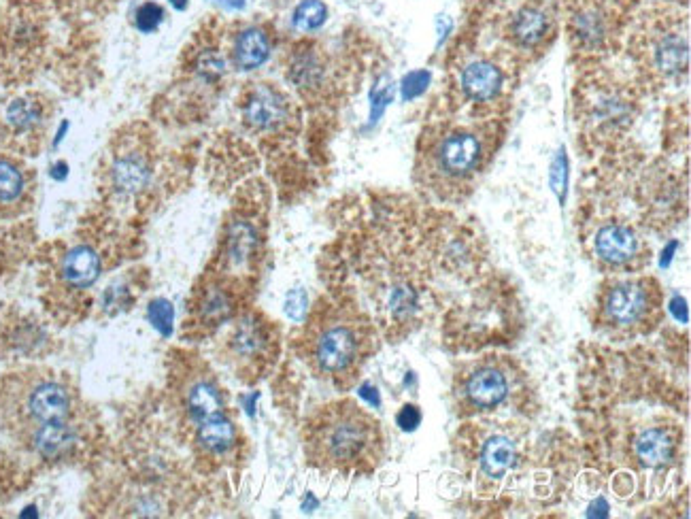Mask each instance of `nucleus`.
<instances>
[{
    "label": "nucleus",
    "instance_id": "f257e3e1",
    "mask_svg": "<svg viewBox=\"0 0 691 519\" xmlns=\"http://www.w3.org/2000/svg\"><path fill=\"white\" fill-rule=\"evenodd\" d=\"M305 449L313 464L330 471H370L381 460L383 432L373 415L351 400H339L313 415L305 428Z\"/></svg>",
    "mask_w": 691,
    "mask_h": 519
},
{
    "label": "nucleus",
    "instance_id": "f03ea898",
    "mask_svg": "<svg viewBox=\"0 0 691 519\" xmlns=\"http://www.w3.org/2000/svg\"><path fill=\"white\" fill-rule=\"evenodd\" d=\"M630 43L638 64L660 81L681 79L689 69V22L677 3L657 0L636 13Z\"/></svg>",
    "mask_w": 691,
    "mask_h": 519
},
{
    "label": "nucleus",
    "instance_id": "7ed1b4c3",
    "mask_svg": "<svg viewBox=\"0 0 691 519\" xmlns=\"http://www.w3.org/2000/svg\"><path fill=\"white\" fill-rule=\"evenodd\" d=\"M373 334L356 313L341 307L317 311L305 334V356L313 371L330 379H349L366 360Z\"/></svg>",
    "mask_w": 691,
    "mask_h": 519
},
{
    "label": "nucleus",
    "instance_id": "20e7f679",
    "mask_svg": "<svg viewBox=\"0 0 691 519\" xmlns=\"http://www.w3.org/2000/svg\"><path fill=\"white\" fill-rule=\"evenodd\" d=\"M73 413V390L54 373H20L0 390V415L20 439L43 426L71 422Z\"/></svg>",
    "mask_w": 691,
    "mask_h": 519
},
{
    "label": "nucleus",
    "instance_id": "39448f33",
    "mask_svg": "<svg viewBox=\"0 0 691 519\" xmlns=\"http://www.w3.org/2000/svg\"><path fill=\"white\" fill-rule=\"evenodd\" d=\"M490 137L475 124L447 128L426 152V179L434 188H462L473 179L487 158Z\"/></svg>",
    "mask_w": 691,
    "mask_h": 519
},
{
    "label": "nucleus",
    "instance_id": "423d86ee",
    "mask_svg": "<svg viewBox=\"0 0 691 519\" xmlns=\"http://www.w3.org/2000/svg\"><path fill=\"white\" fill-rule=\"evenodd\" d=\"M632 5V0H566V28L577 52H604L632 22Z\"/></svg>",
    "mask_w": 691,
    "mask_h": 519
},
{
    "label": "nucleus",
    "instance_id": "0eeeda50",
    "mask_svg": "<svg viewBox=\"0 0 691 519\" xmlns=\"http://www.w3.org/2000/svg\"><path fill=\"white\" fill-rule=\"evenodd\" d=\"M277 337L271 322L260 313H243L224 339V358L247 381L260 377L275 360Z\"/></svg>",
    "mask_w": 691,
    "mask_h": 519
},
{
    "label": "nucleus",
    "instance_id": "6e6552de",
    "mask_svg": "<svg viewBox=\"0 0 691 519\" xmlns=\"http://www.w3.org/2000/svg\"><path fill=\"white\" fill-rule=\"evenodd\" d=\"M156 179V154L149 139L128 135L117 141L105 169V186L117 198H137Z\"/></svg>",
    "mask_w": 691,
    "mask_h": 519
},
{
    "label": "nucleus",
    "instance_id": "1a4fd4ad",
    "mask_svg": "<svg viewBox=\"0 0 691 519\" xmlns=\"http://www.w3.org/2000/svg\"><path fill=\"white\" fill-rule=\"evenodd\" d=\"M243 120L258 132H279L288 128L294 115L292 100L273 83H254L241 100Z\"/></svg>",
    "mask_w": 691,
    "mask_h": 519
},
{
    "label": "nucleus",
    "instance_id": "9d476101",
    "mask_svg": "<svg viewBox=\"0 0 691 519\" xmlns=\"http://www.w3.org/2000/svg\"><path fill=\"white\" fill-rule=\"evenodd\" d=\"M237 313V292L224 277H207L194 290L190 307V324L200 332L217 330L228 324Z\"/></svg>",
    "mask_w": 691,
    "mask_h": 519
},
{
    "label": "nucleus",
    "instance_id": "9b49d317",
    "mask_svg": "<svg viewBox=\"0 0 691 519\" xmlns=\"http://www.w3.org/2000/svg\"><path fill=\"white\" fill-rule=\"evenodd\" d=\"M651 298L647 281H623L606 292L602 311L615 326H636L651 311Z\"/></svg>",
    "mask_w": 691,
    "mask_h": 519
},
{
    "label": "nucleus",
    "instance_id": "f8f14e48",
    "mask_svg": "<svg viewBox=\"0 0 691 519\" xmlns=\"http://www.w3.org/2000/svg\"><path fill=\"white\" fill-rule=\"evenodd\" d=\"M555 30V13L545 0H524L509 20V37L521 49L543 45Z\"/></svg>",
    "mask_w": 691,
    "mask_h": 519
},
{
    "label": "nucleus",
    "instance_id": "ddd939ff",
    "mask_svg": "<svg viewBox=\"0 0 691 519\" xmlns=\"http://www.w3.org/2000/svg\"><path fill=\"white\" fill-rule=\"evenodd\" d=\"M504 88V71L487 58L468 62L460 73V90L470 103L485 105L500 96Z\"/></svg>",
    "mask_w": 691,
    "mask_h": 519
},
{
    "label": "nucleus",
    "instance_id": "4468645a",
    "mask_svg": "<svg viewBox=\"0 0 691 519\" xmlns=\"http://www.w3.org/2000/svg\"><path fill=\"white\" fill-rule=\"evenodd\" d=\"M100 256L98 251L88 243H77L64 251L58 266V275L64 288L69 290H88L100 277Z\"/></svg>",
    "mask_w": 691,
    "mask_h": 519
},
{
    "label": "nucleus",
    "instance_id": "2eb2a0df",
    "mask_svg": "<svg viewBox=\"0 0 691 519\" xmlns=\"http://www.w3.org/2000/svg\"><path fill=\"white\" fill-rule=\"evenodd\" d=\"M271 37L262 26H241L230 37V62L239 71H256L271 58Z\"/></svg>",
    "mask_w": 691,
    "mask_h": 519
},
{
    "label": "nucleus",
    "instance_id": "dca6fc26",
    "mask_svg": "<svg viewBox=\"0 0 691 519\" xmlns=\"http://www.w3.org/2000/svg\"><path fill=\"white\" fill-rule=\"evenodd\" d=\"M181 409L194 424L215 413H224V396L209 375H194L181 385Z\"/></svg>",
    "mask_w": 691,
    "mask_h": 519
},
{
    "label": "nucleus",
    "instance_id": "f3484780",
    "mask_svg": "<svg viewBox=\"0 0 691 519\" xmlns=\"http://www.w3.org/2000/svg\"><path fill=\"white\" fill-rule=\"evenodd\" d=\"M47 103L37 94L13 98L5 107V128L15 139H37L47 124Z\"/></svg>",
    "mask_w": 691,
    "mask_h": 519
},
{
    "label": "nucleus",
    "instance_id": "a211bd4d",
    "mask_svg": "<svg viewBox=\"0 0 691 519\" xmlns=\"http://www.w3.org/2000/svg\"><path fill=\"white\" fill-rule=\"evenodd\" d=\"M260 245L258 226L239 215L228 222L226 237H224V260L234 269H243L251 260L256 258V251Z\"/></svg>",
    "mask_w": 691,
    "mask_h": 519
},
{
    "label": "nucleus",
    "instance_id": "6ab92c4d",
    "mask_svg": "<svg viewBox=\"0 0 691 519\" xmlns=\"http://www.w3.org/2000/svg\"><path fill=\"white\" fill-rule=\"evenodd\" d=\"M638 251V237L623 224H606L596 234V254L609 264H626Z\"/></svg>",
    "mask_w": 691,
    "mask_h": 519
},
{
    "label": "nucleus",
    "instance_id": "aec40b11",
    "mask_svg": "<svg viewBox=\"0 0 691 519\" xmlns=\"http://www.w3.org/2000/svg\"><path fill=\"white\" fill-rule=\"evenodd\" d=\"M196 445L209 456H226L237 445V426L226 413H215L196 424Z\"/></svg>",
    "mask_w": 691,
    "mask_h": 519
},
{
    "label": "nucleus",
    "instance_id": "412c9836",
    "mask_svg": "<svg viewBox=\"0 0 691 519\" xmlns=\"http://www.w3.org/2000/svg\"><path fill=\"white\" fill-rule=\"evenodd\" d=\"M509 394V383L496 368H479L466 383V396L477 409H496Z\"/></svg>",
    "mask_w": 691,
    "mask_h": 519
},
{
    "label": "nucleus",
    "instance_id": "4be33fe9",
    "mask_svg": "<svg viewBox=\"0 0 691 519\" xmlns=\"http://www.w3.org/2000/svg\"><path fill=\"white\" fill-rule=\"evenodd\" d=\"M28 173L9 156H0V215L20 209L28 198Z\"/></svg>",
    "mask_w": 691,
    "mask_h": 519
},
{
    "label": "nucleus",
    "instance_id": "5701e85b",
    "mask_svg": "<svg viewBox=\"0 0 691 519\" xmlns=\"http://www.w3.org/2000/svg\"><path fill=\"white\" fill-rule=\"evenodd\" d=\"M589 120L598 128H617L630 117V103L617 88H600L589 98Z\"/></svg>",
    "mask_w": 691,
    "mask_h": 519
},
{
    "label": "nucleus",
    "instance_id": "b1692460",
    "mask_svg": "<svg viewBox=\"0 0 691 519\" xmlns=\"http://www.w3.org/2000/svg\"><path fill=\"white\" fill-rule=\"evenodd\" d=\"M636 456L645 466H664L674 456V441L668 432L660 428L647 430L636 439Z\"/></svg>",
    "mask_w": 691,
    "mask_h": 519
},
{
    "label": "nucleus",
    "instance_id": "393cba45",
    "mask_svg": "<svg viewBox=\"0 0 691 519\" xmlns=\"http://www.w3.org/2000/svg\"><path fill=\"white\" fill-rule=\"evenodd\" d=\"M513 460H515V447H513L511 439L502 437V434H496V437H492L483 445L481 471L487 477L500 479L504 473L509 471Z\"/></svg>",
    "mask_w": 691,
    "mask_h": 519
},
{
    "label": "nucleus",
    "instance_id": "a878e982",
    "mask_svg": "<svg viewBox=\"0 0 691 519\" xmlns=\"http://www.w3.org/2000/svg\"><path fill=\"white\" fill-rule=\"evenodd\" d=\"M328 18V9L322 0H302L294 11V26L300 32H313L322 28Z\"/></svg>",
    "mask_w": 691,
    "mask_h": 519
},
{
    "label": "nucleus",
    "instance_id": "bb28decb",
    "mask_svg": "<svg viewBox=\"0 0 691 519\" xmlns=\"http://www.w3.org/2000/svg\"><path fill=\"white\" fill-rule=\"evenodd\" d=\"M166 13L160 5L156 3H143L137 13H134V24L141 32H154L158 30V26L164 22Z\"/></svg>",
    "mask_w": 691,
    "mask_h": 519
},
{
    "label": "nucleus",
    "instance_id": "cd10ccee",
    "mask_svg": "<svg viewBox=\"0 0 691 519\" xmlns=\"http://www.w3.org/2000/svg\"><path fill=\"white\" fill-rule=\"evenodd\" d=\"M149 317H151V322H154V326H158V328L166 326V330H168L173 324V309H171V305L164 303V300H158V303L151 305Z\"/></svg>",
    "mask_w": 691,
    "mask_h": 519
},
{
    "label": "nucleus",
    "instance_id": "c85d7f7f",
    "mask_svg": "<svg viewBox=\"0 0 691 519\" xmlns=\"http://www.w3.org/2000/svg\"><path fill=\"white\" fill-rule=\"evenodd\" d=\"M396 422H398V426L402 430L411 432V430H415L421 424V413H419V409L415 405H404L400 409L398 417H396Z\"/></svg>",
    "mask_w": 691,
    "mask_h": 519
},
{
    "label": "nucleus",
    "instance_id": "c756f323",
    "mask_svg": "<svg viewBox=\"0 0 691 519\" xmlns=\"http://www.w3.org/2000/svg\"><path fill=\"white\" fill-rule=\"evenodd\" d=\"M426 81H428L426 73H413V75H409L407 81H404V98H413V96L424 92L426 90Z\"/></svg>",
    "mask_w": 691,
    "mask_h": 519
},
{
    "label": "nucleus",
    "instance_id": "7c9ffc66",
    "mask_svg": "<svg viewBox=\"0 0 691 519\" xmlns=\"http://www.w3.org/2000/svg\"><path fill=\"white\" fill-rule=\"evenodd\" d=\"M305 305H307V298L302 292H294L288 296V313L296 317V320L302 315V311H305Z\"/></svg>",
    "mask_w": 691,
    "mask_h": 519
},
{
    "label": "nucleus",
    "instance_id": "2f4dec72",
    "mask_svg": "<svg viewBox=\"0 0 691 519\" xmlns=\"http://www.w3.org/2000/svg\"><path fill=\"white\" fill-rule=\"evenodd\" d=\"M672 309H674V313H677V317H679V320H681V315H683V322H687V309H685V300L683 298H674L672 300Z\"/></svg>",
    "mask_w": 691,
    "mask_h": 519
}]
</instances>
